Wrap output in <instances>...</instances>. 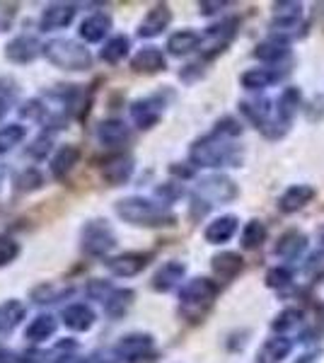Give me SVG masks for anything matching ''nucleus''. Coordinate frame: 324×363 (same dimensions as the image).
<instances>
[{"mask_svg": "<svg viewBox=\"0 0 324 363\" xmlns=\"http://www.w3.org/2000/svg\"><path fill=\"white\" fill-rule=\"evenodd\" d=\"M116 216L121 220L131 225H140V228H162V225H174L177 216L169 211L167 206L157 201H150V199L143 196H126L116 201Z\"/></svg>", "mask_w": 324, "mask_h": 363, "instance_id": "obj_1", "label": "nucleus"}, {"mask_svg": "<svg viewBox=\"0 0 324 363\" xmlns=\"http://www.w3.org/2000/svg\"><path fill=\"white\" fill-rule=\"evenodd\" d=\"M218 284L211 279H191L181 286L179 291V310L189 322H199L206 315V310L213 306V301L218 298Z\"/></svg>", "mask_w": 324, "mask_h": 363, "instance_id": "obj_2", "label": "nucleus"}, {"mask_svg": "<svg viewBox=\"0 0 324 363\" xmlns=\"http://www.w3.org/2000/svg\"><path fill=\"white\" fill-rule=\"evenodd\" d=\"M189 157L196 167H223V165H238L240 162L238 150L228 143V138L218 136V133L199 138L191 145Z\"/></svg>", "mask_w": 324, "mask_h": 363, "instance_id": "obj_3", "label": "nucleus"}, {"mask_svg": "<svg viewBox=\"0 0 324 363\" xmlns=\"http://www.w3.org/2000/svg\"><path fill=\"white\" fill-rule=\"evenodd\" d=\"M41 54L61 70H87L92 66V54L75 39H51L44 44Z\"/></svg>", "mask_w": 324, "mask_h": 363, "instance_id": "obj_4", "label": "nucleus"}, {"mask_svg": "<svg viewBox=\"0 0 324 363\" xmlns=\"http://www.w3.org/2000/svg\"><path fill=\"white\" fill-rule=\"evenodd\" d=\"M116 247V233L104 218H92L80 228V250L87 257H104Z\"/></svg>", "mask_w": 324, "mask_h": 363, "instance_id": "obj_5", "label": "nucleus"}, {"mask_svg": "<svg viewBox=\"0 0 324 363\" xmlns=\"http://www.w3.org/2000/svg\"><path fill=\"white\" fill-rule=\"evenodd\" d=\"M152 351H155V342H152L150 335L131 332V335L121 337L114 344V359L121 363H140V361H148Z\"/></svg>", "mask_w": 324, "mask_h": 363, "instance_id": "obj_6", "label": "nucleus"}, {"mask_svg": "<svg viewBox=\"0 0 324 363\" xmlns=\"http://www.w3.org/2000/svg\"><path fill=\"white\" fill-rule=\"evenodd\" d=\"M235 196H238V186H235V182L225 177V174H211V177L199 182V186H196V199H201L208 206H213L211 201L225 203V201H233Z\"/></svg>", "mask_w": 324, "mask_h": 363, "instance_id": "obj_7", "label": "nucleus"}, {"mask_svg": "<svg viewBox=\"0 0 324 363\" xmlns=\"http://www.w3.org/2000/svg\"><path fill=\"white\" fill-rule=\"evenodd\" d=\"M150 262V255L145 252H123V255H116V257H109L104 264L114 277H121V279H128V277H135L140 274Z\"/></svg>", "mask_w": 324, "mask_h": 363, "instance_id": "obj_8", "label": "nucleus"}, {"mask_svg": "<svg viewBox=\"0 0 324 363\" xmlns=\"http://www.w3.org/2000/svg\"><path fill=\"white\" fill-rule=\"evenodd\" d=\"M164 102L160 97H143L131 104V119L138 128H152L160 121Z\"/></svg>", "mask_w": 324, "mask_h": 363, "instance_id": "obj_9", "label": "nucleus"}, {"mask_svg": "<svg viewBox=\"0 0 324 363\" xmlns=\"http://www.w3.org/2000/svg\"><path fill=\"white\" fill-rule=\"evenodd\" d=\"M41 46L37 42V37H32V34H20V37L10 39L8 46H5V58L13 63H32L34 58L41 54Z\"/></svg>", "mask_w": 324, "mask_h": 363, "instance_id": "obj_10", "label": "nucleus"}, {"mask_svg": "<svg viewBox=\"0 0 324 363\" xmlns=\"http://www.w3.org/2000/svg\"><path fill=\"white\" fill-rule=\"evenodd\" d=\"M75 5L73 3H51L44 8V13L39 17V27L44 32H56V29H63L73 22L75 17Z\"/></svg>", "mask_w": 324, "mask_h": 363, "instance_id": "obj_11", "label": "nucleus"}, {"mask_svg": "<svg viewBox=\"0 0 324 363\" xmlns=\"http://www.w3.org/2000/svg\"><path fill=\"white\" fill-rule=\"evenodd\" d=\"M133 157L128 153H121V155H114L109 157L107 162L102 165V179L107 182L109 186H119L123 182L131 179L133 174Z\"/></svg>", "mask_w": 324, "mask_h": 363, "instance_id": "obj_12", "label": "nucleus"}, {"mask_svg": "<svg viewBox=\"0 0 324 363\" xmlns=\"http://www.w3.org/2000/svg\"><path fill=\"white\" fill-rule=\"evenodd\" d=\"M235 32H238V20H235V17H228V20H223L220 25H213V27L206 29V37L201 42H208V56H213L218 51L225 49L230 39L235 37Z\"/></svg>", "mask_w": 324, "mask_h": 363, "instance_id": "obj_13", "label": "nucleus"}, {"mask_svg": "<svg viewBox=\"0 0 324 363\" xmlns=\"http://www.w3.org/2000/svg\"><path fill=\"white\" fill-rule=\"evenodd\" d=\"M169 22H172V13H169L167 5H155L152 10H148V15L143 17V22H140L138 37H143V39L157 37V34H162L164 29H167Z\"/></svg>", "mask_w": 324, "mask_h": 363, "instance_id": "obj_14", "label": "nucleus"}, {"mask_svg": "<svg viewBox=\"0 0 324 363\" xmlns=\"http://www.w3.org/2000/svg\"><path fill=\"white\" fill-rule=\"evenodd\" d=\"M128 136H131V131L121 119H104L97 126V140L107 148H119L126 143Z\"/></svg>", "mask_w": 324, "mask_h": 363, "instance_id": "obj_15", "label": "nucleus"}, {"mask_svg": "<svg viewBox=\"0 0 324 363\" xmlns=\"http://www.w3.org/2000/svg\"><path fill=\"white\" fill-rule=\"evenodd\" d=\"M186 274V267L181 264V262H167V264H162L157 269L155 274H152V281L150 286L155 291H160V294H167V291H172L177 284H179L181 279H184Z\"/></svg>", "mask_w": 324, "mask_h": 363, "instance_id": "obj_16", "label": "nucleus"}, {"mask_svg": "<svg viewBox=\"0 0 324 363\" xmlns=\"http://www.w3.org/2000/svg\"><path fill=\"white\" fill-rule=\"evenodd\" d=\"M63 325L68 327V330L73 332H87L92 325H95V310L90 306H85V303H73V306H68L63 310Z\"/></svg>", "mask_w": 324, "mask_h": 363, "instance_id": "obj_17", "label": "nucleus"}, {"mask_svg": "<svg viewBox=\"0 0 324 363\" xmlns=\"http://www.w3.org/2000/svg\"><path fill=\"white\" fill-rule=\"evenodd\" d=\"M312 199H315V189H312L310 184H293L284 191V196H281V201H279V208L284 211V213H296V211H300L303 206H308Z\"/></svg>", "mask_w": 324, "mask_h": 363, "instance_id": "obj_18", "label": "nucleus"}, {"mask_svg": "<svg viewBox=\"0 0 324 363\" xmlns=\"http://www.w3.org/2000/svg\"><path fill=\"white\" fill-rule=\"evenodd\" d=\"M109 29H111V17L104 15V13H95V15L85 17V20L80 22L78 32H80V37L85 39V42L97 44V42H102V39L107 37Z\"/></svg>", "mask_w": 324, "mask_h": 363, "instance_id": "obj_19", "label": "nucleus"}, {"mask_svg": "<svg viewBox=\"0 0 324 363\" xmlns=\"http://www.w3.org/2000/svg\"><path fill=\"white\" fill-rule=\"evenodd\" d=\"M235 233H238V218H235V216H220V218L211 220V223L206 225L203 238H206V242H211V245H223V242H228Z\"/></svg>", "mask_w": 324, "mask_h": 363, "instance_id": "obj_20", "label": "nucleus"}, {"mask_svg": "<svg viewBox=\"0 0 324 363\" xmlns=\"http://www.w3.org/2000/svg\"><path fill=\"white\" fill-rule=\"evenodd\" d=\"M164 54L160 49H155V46H145V49H140L138 54L131 58V68L135 73H160L164 70Z\"/></svg>", "mask_w": 324, "mask_h": 363, "instance_id": "obj_21", "label": "nucleus"}, {"mask_svg": "<svg viewBox=\"0 0 324 363\" xmlns=\"http://www.w3.org/2000/svg\"><path fill=\"white\" fill-rule=\"evenodd\" d=\"M80 160V148L78 145H61V148L56 150L54 157H51V174H54L56 179H63L66 174L78 165Z\"/></svg>", "mask_w": 324, "mask_h": 363, "instance_id": "obj_22", "label": "nucleus"}, {"mask_svg": "<svg viewBox=\"0 0 324 363\" xmlns=\"http://www.w3.org/2000/svg\"><path fill=\"white\" fill-rule=\"evenodd\" d=\"M201 34L194 32V29H179L167 39V51L172 56H186L201 46Z\"/></svg>", "mask_w": 324, "mask_h": 363, "instance_id": "obj_23", "label": "nucleus"}, {"mask_svg": "<svg viewBox=\"0 0 324 363\" xmlns=\"http://www.w3.org/2000/svg\"><path fill=\"white\" fill-rule=\"evenodd\" d=\"M56 327H58V322L54 315H37L32 322L27 325V330H25V339H29V342H34V344H41V342H46V339H51L56 335Z\"/></svg>", "mask_w": 324, "mask_h": 363, "instance_id": "obj_24", "label": "nucleus"}, {"mask_svg": "<svg viewBox=\"0 0 324 363\" xmlns=\"http://www.w3.org/2000/svg\"><path fill=\"white\" fill-rule=\"evenodd\" d=\"M293 351V342L288 337H274L264 342L259 349V363H281Z\"/></svg>", "mask_w": 324, "mask_h": 363, "instance_id": "obj_25", "label": "nucleus"}, {"mask_svg": "<svg viewBox=\"0 0 324 363\" xmlns=\"http://www.w3.org/2000/svg\"><path fill=\"white\" fill-rule=\"evenodd\" d=\"M25 303L17 301V298H8V301L0 303V332H13L25 318Z\"/></svg>", "mask_w": 324, "mask_h": 363, "instance_id": "obj_26", "label": "nucleus"}, {"mask_svg": "<svg viewBox=\"0 0 324 363\" xmlns=\"http://www.w3.org/2000/svg\"><path fill=\"white\" fill-rule=\"evenodd\" d=\"M213 272H216V277H220L223 281L235 279L242 272V257H240L238 252H220V255L213 257Z\"/></svg>", "mask_w": 324, "mask_h": 363, "instance_id": "obj_27", "label": "nucleus"}, {"mask_svg": "<svg viewBox=\"0 0 324 363\" xmlns=\"http://www.w3.org/2000/svg\"><path fill=\"white\" fill-rule=\"evenodd\" d=\"M131 306H133V291L131 289H114L107 301H104V313H107L111 320H116V318H123Z\"/></svg>", "mask_w": 324, "mask_h": 363, "instance_id": "obj_28", "label": "nucleus"}, {"mask_svg": "<svg viewBox=\"0 0 324 363\" xmlns=\"http://www.w3.org/2000/svg\"><path fill=\"white\" fill-rule=\"evenodd\" d=\"M305 245H308V238L298 230H288L286 235H281L279 245H276V255L281 259H296V257L303 255Z\"/></svg>", "mask_w": 324, "mask_h": 363, "instance_id": "obj_29", "label": "nucleus"}, {"mask_svg": "<svg viewBox=\"0 0 324 363\" xmlns=\"http://www.w3.org/2000/svg\"><path fill=\"white\" fill-rule=\"evenodd\" d=\"M128 49H131V42H128V37H123V34H116V37H111L104 42L102 51H99V58L107 63H119L123 58L128 56Z\"/></svg>", "mask_w": 324, "mask_h": 363, "instance_id": "obj_30", "label": "nucleus"}, {"mask_svg": "<svg viewBox=\"0 0 324 363\" xmlns=\"http://www.w3.org/2000/svg\"><path fill=\"white\" fill-rule=\"evenodd\" d=\"M255 56L262 58L264 63H276L284 56H288V42L281 37H271V39H267V42H262L257 46Z\"/></svg>", "mask_w": 324, "mask_h": 363, "instance_id": "obj_31", "label": "nucleus"}, {"mask_svg": "<svg viewBox=\"0 0 324 363\" xmlns=\"http://www.w3.org/2000/svg\"><path fill=\"white\" fill-rule=\"evenodd\" d=\"M279 80V73H274V70L269 68H252L242 73V78H240V83L247 90H264V87H269L271 83H276Z\"/></svg>", "mask_w": 324, "mask_h": 363, "instance_id": "obj_32", "label": "nucleus"}, {"mask_svg": "<svg viewBox=\"0 0 324 363\" xmlns=\"http://www.w3.org/2000/svg\"><path fill=\"white\" fill-rule=\"evenodd\" d=\"M27 136V128L22 124H8L0 128V153H10L15 145H20Z\"/></svg>", "mask_w": 324, "mask_h": 363, "instance_id": "obj_33", "label": "nucleus"}, {"mask_svg": "<svg viewBox=\"0 0 324 363\" xmlns=\"http://www.w3.org/2000/svg\"><path fill=\"white\" fill-rule=\"evenodd\" d=\"M242 247L245 250H257L259 245L267 240V225L262 223V220H250V223L245 225L242 230Z\"/></svg>", "mask_w": 324, "mask_h": 363, "instance_id": "obj_34", "label": "nucleus"}, {"mask_svg": "<svg viewBox=\"0 0 324 363\" xmlns=\"http://www.w3.org/2000/svg\"><path fill=\"white\" fill-rule=\"evenodd\" d=\"M15 186L20 191H37V189L44 186V174H41L39 169H34V167L22 169V172L15 177Z\"/></svg>", "mask_w": 324, "mask_h": 363, "instance_id": "obj_35", "label": "nucleus"}, {"mask_svg": "<svg viewBox=\"0 0 324 363\" xmlns=\"http://www.w3.org/2000/svg\"><path fill=\"white\" fill-rule=\"evenodd\" d=\"M291 281H293V274L288 267H274V269H269V274H267L269 289H286V286H291Z\"/></svg>", "mask_w": 324, "mask_h": 363, "instance_id": "obj_36", "label": "nucleus"}, {"mask_svg": "<svg viewBox=\"0 0 324 363\" xmlns=\"http://www.w3.org/2000/svg\"><path fill=\"white\" fill-rule=\"evenodd\" d=\"M300 320H303V313L296 310V308H288L274 320V330L276 332H286V330H291V327H298Z\"/></svg>", "mask_w": 324, "mask_h": 363, "instance_id": "obj_37", "label": "nucleus"}, {"mask_svg": "<svg viewBox=\"0 0 324 363\" xmlns=\"http://www.w3.org/2000/svg\"><path fill=\"white\" fill-rule=\"evenodd\" d=\"M17 255H20V245L13 238H0V267H8L10 262H15Z\"/></svg>", "mask_w": 324, "mask_h": 363, "instance_id": "obj_38", "label": "nucleus"}, {"mask_svg": "<svg viewBox=\"0 0 324 363\" xmlns=\"http://www.w3.org/2000/svg\"><path fill=\"white\" fill-rule=\"evenodd\" d=\"M213 133H218V136H223V138H235L242 133V126H240V121L233 119V116H223V119L216 124Z\"/></svg>", "mask_w": 324, "mask_h": 363, "instance_id": "obj_39", "label": "nucleus"}, {"mask_svg": "<svg viewBox=\"0 0 324 363\" xmlns=\"http://www.w3.org/2000/svg\"><path fill=\"white\" fill-rule=\"evenodd\" d=\"M111 291H114V289H111L107 281H99V279L90 281V286H87V296H90L92 301H102V303L107 301Z\"/></svg>", "mask_w": 324, "mask_h": 363, "instance_id": "obj_40", "label": "nucleus"}, {"mask_svg": "<svg viewBox=\"0 0 324 363\" xmlns=\"http://www.w3.org/2000/svg\"><path fill=\"white\" fill-rule=\"evenodd\" d=\"M155 194L162 199V203H172L174 199H179L184 194V189H181L179 184H162V186H157Z\"/></svg>", "mask_w": 324, "mask_h": 363, "instance_id": "obj_41", "label": "nucleus"}, {"mask_svg": "<svg viewBox=\"0 0 324 363\" xmlns=\"http://www.w3.org/2000/svg\"><path fill=\"white\" fill-rule=\"evenodd\" d=\"M49 150H51V138L49 136H39L27 148V153L32 155V157H46V155H49Z\"/></svg>", "mask_w": 324, "mask_h": 363, "instance_id": "obj_42", "label": "nucleus"}, {"mask_svg": "<svg viewBox=\"0 0 324 363\" xmlns=\"http://www.w3.org/2000/svg\"><path fill=\"white\" fill-rule=\"evenodd\" d=\"M20 363H46V354L44 351H25Z\"/></svg>", "mask_w": 324, "mask_h": 363, "instance_id": "obj_43", "label": "nucleus"}, {"mask_svg": "<svg viewBox=\"0 0 324 363\" xmlns=\"http://www.w3.org/2000/svg\"><path fill=\"white\" fill-rule=\"evenodd\" d=\"M228 3H201V13L203 15H213L218 13V8H225Z\"/></svg>", "mask_w": 324, "mask_h": 363, "instance_id": "obj_44", "label": "nucleus"}, {"mask_svg": "<svg viewBox=\"0 0 324 363\" xmlns=\"http://www.w3.org/2000/svg\"><path fill=\"white\" fill-rule=\"evenodd\" d=\"M0 363H15V354H13V351L0 347Z\"/></svg>", "mask_w": 324, "mask_h": 363, "instance_id": "obj_45", "label": "nucleus"}, {"mask_svg": "<svg viewBox=\"0 0 324 363\" xmlns=\"http://www.w3.org/2000/svg\"><path fill=\"white\" fill-rule=\"evenodd\" d=\"M56 363H85V361H82L80 356L66 354V356H61V359H56Z\"/></svg>", "mask_w": 324, "mask_h": 363, "instance_id": "obj_46", "label": "nucleus"}, {"mask_svg": "<svg viewBox=\"0 0 324 363\" xmlns=\"http://www.w3.org/2000/svg\"><path fill=\"white\" fill-rule=\"evenodd\" d=\"M8 107H10V104L0 99V121H3V116H5V114H8Z\"/></svg>", "mask_w": 324, "mask_h": 363, "instance_id": "obj_47", "label": "nucleus"}, {"mask_svg": "<svg viewBox=\"0 0 324 363\" xmlns=\"http://www.w3.org/2000/svg\"><path fill=\"white\" fill-rule=\"evenodd\" d=\"M99 363H109V361H99Z\"/></svg>", "mask_w": 324, "mask_h": 363, "instance_id": "obj_48", "label": "nucleus"}]
</instances>
